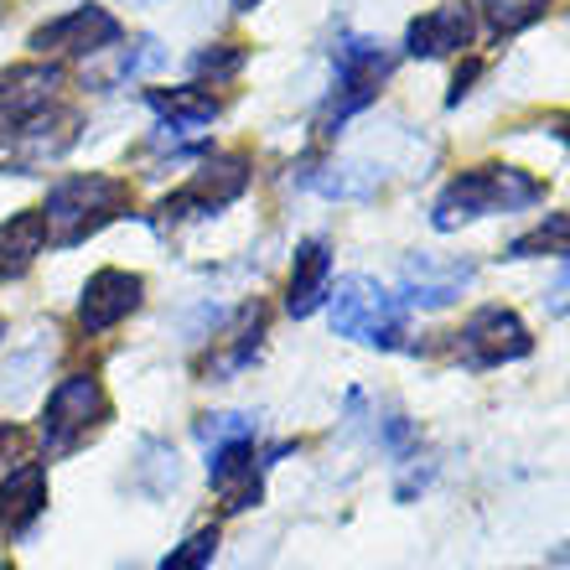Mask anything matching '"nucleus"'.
Listing matches in <instances>:
<instances>
[{"instance_id": "f257e3e1", "label": "nucleus", "mask_w": 570, "mask_h": 570, "mask_svg": "<svg viewBox=\"0 0 570 570\" xmlns=\"http://www.w3.org/2000/svg\"><path fill=\"white\" fill-rule=\"evenodd\" d=\"M544 203V181L524 166L509 161H488V166H466L435 193L431 203V228L435 234H456L462 224L478 218H498V213H524Z\"/></svg>"}, {"instance_id": "f03ea898", "label": "nucleus", "mask_w": 570, "mask_h": 570, "mask_svg": "<svg viewBox=\"0 0 570 570\" xmlns=\"http://www.w3.org/2000/svg\"><path fill=\"white\" fill-rule=\"evenodd\" d=\"M130 213V181L105 177V171H89V177H62L52 181V193L42 203L47 218V244L58 249H73V244L94 239L105 224Z\"/></svg>"}, {"instance_id": "7ed1b4c3", "label": "nucleus", "mask_w": 570, "mask_h": 570, "mask_svg": "<svg viewBox=\"0 0 570 570\" xmlns=\"http://www.w3.org/2000/svg\"><path fill=\"white\" fill-rule=\"evenodd\" d=\"M332 301V327L337 337L358 347H379V353H400L410 347V306L400 301V291L379 285L374 275H343L337 291H327Z\"/></svg>"}, {"instance_id": "20e7f679", "label": "nucleus", "mask_w": 570, "mask_h": 570, "mask_svg": "<svg viewBox=\"0 0 570 570\" xmlns=\"http://www.w3.org/2000/svg\"><path fill=\"white\" fill-rule=\"evenodd\" d=\"M394 78V52L374 37H337L332 47V94L322 105V136H337L353 115L374 105Z\"/></svg>"}, {"instance_id": "39448f33", "label": "nucleus", "mask_w": 570, "mask_h": 570, "mask_svg": "<svg viewBox=\"0 0 570 570\" xmlns=\"http://www.w3.org/2000/svg\"><path fill=\"white\" fill-rule=\"evenodd\" d=\"M529 353H534V332L513 306H478L462 322V332H451V358L472 368V374H488V368H503V363H524Z\"/></svg>"}, {"instance_id": "423d86ee", "label": "nucleus", "mask_w": 570, "mask_h": 570, "mask_svg": "<svg viewBox=\"0 0 570 570\" xmlns=\"http://www.w3.org/2000/svg\"><path fill=\"white\" fill-rule=\"evenodd\" d=\"M109 421V394L105 384L94 374H68L58 390L47 394V410H42V446L47 456H68L78 451L83 441L105 431Z\"/></svg>"}, {"instance_id": "0eeeda50", "label": "nucleus", "mask_w": 570, "mask_h": 570, "mask_svg": "<svg viewBox=\"0 0 570 570\" xmlns=\"http://www.w3.org/2000/svg\"><path fill=\"white\" fill-rule=\"evenodd\" d=\"M244 187H249V156H239V150L213 156L187 187H177V193L156 208V224L177 228V224H187V218H208V213L228 208L234 197H244Z\"/></svg>"}, {"instance_id": "6e6552de", "label": "nucleus", "mask_w": 570, "mask_h": 570, "mask_svg": "<svg viewBox=\"0 0 570 570\" xmlns=\"http://www.w3.org/2000/svg\"><path fill=\"white\" fill-rule=\"evenodd\" d=\"M291 446L275 451H255V435L244 441H224V446H208V482L224 513H249L259 509L265 498V466H275V456H285Z\"/></svg>"}, {"instance_id": "1a4fd4ad", "label": "nucleus", "mask_w": 570, "mask_h": 570, "mask_svg": "<svg viewBox=\"0 0 570 570\" xmlns=\"http://www.w3.org/2000/svg\"><path fill=\"white\" fill-rule=\"evenodd\" d=\"M125 42V27L105 6H73L68 16H52L47 27L31 31V52L37 58H99L109 47Z\"/></svg>"}, {"instance_id": "9d476101", "label": "nucleus", "mask_w": 570, "mask_h": 570, "mask_svg": "<svg viewBox=\"0 0 570 570\" xmlns=\"http://www.w3.org/2000/svg\"><path fill=\"white\" fill-rule=\"evenodd\" d=\"M78 125H83V115L78 109H58V105L31 115L27 125H16L11 136H6L11 171H31V166H47V161H58V156H68L78 140Z\"/></svg>"}, {"instance_id": "9b49d317", "label": "nucleus", "mask_w": 570, "mask_h": 570, "mask_svg": "<svg viewBox=\"0 0 570 570\" xmlns=\"http://www.w3.org/2000/svg\"><path fill=\"white\" fill-rule=\"evenodd\" d=\"M62 94V68L58 62H16L0 73V136H11L16 125H27L31 115L58 105Z\"/></svg>"}, {"instance_id": "f8f14e48", "label": "nucleus", "mask_w": 570, "mask_h": 570, "mask_svg": "<svg viewBox=\"0 0 570 570\" xmlns=\"http://www.w3.org/2000/svg\"><path fill=\"white\" fill-rule=\"evenodd\" d=\"M478 42V6L472 0H446L435 11L415 16L405 31V52L410 58H451V52H466Z\"/></svg>"}, {"instance_id": "ddd939ff", "label": "nucleus", "mask_w": 570, "mask_h": 570, "mask_svg": "<svg viewBox=\"0 0 570 570\" xmlns=\"http://www.w3.org/2000/svg\"><path fill=\"white\" fill-rule=\"evenodd\" d=\"M472 265L466 259H405V271H400V301H405L410 312H441L451 301H462V291L472 285Z\"/></svg>"}, {"instance_id": "4468645a", "label": "nucleus", "mask_w": 570, "mask_h": 570, "mask_svg": "<svg viewBox=\"0 0 570 570\" xmlns=\"http://www.w3.org/2000/svg\"><path fill=\"white\" fill-rule=\"evenodd\" d=\"M140 296H146V281L130 271H94L89 285H83V301H78V327L89 332V337H99V332L120 327L125 316L140 306Z\"/></svg>"}, {"instance_id": "2eb2a0df", "label": "nucleus", "mask_w": 570, "mask_h": 570, "mask_svg": "<svg viewBox=\"0 0 570 570\" xmlns=\"http://www.w3.org/2000/svg\"><path fill=\"white\" fill-rule=\"evenodd\" d=\"M47 513V466L42 462H16L6 478H0V529L21 540L37 519Z\"/></svg>"}, {"instance_id": "dca6fc26", "label": "nucleus", "mask_w": 570, "mask_h": 570, "mask_svg": "<svg viewBox=\"0 0 570 570\" xmlns=\"http://www.w3.org/2000/svg\"><path fill=\"white\" fill-rule=\"evenodd\" d=\"M332 291V249L322 239H306L296 244V259H291V281H285V312L296 316H312Z\"/></svg>"}, {"instance_id": "f3484780", "label": "nucleus", "mask_w": 570, "mask_h": 570, "mask_svg": "<svg viewBox=\"0 0 570 570\" xmlns=\"http://www.w3.org/2000/svg\"><path fill=\"white\" fill-rule=\"evenodd\" d=\"M146 105L161 115V130H171V140L197 136L203 125H213L218 115H224V99L208 94V89H197V83H181V89H150Z\"/></svg>"}, {"instance_id": "a211bd4d", "label": "nucleus", "mask_w": 570, "mask_h": 570, "mask_svg": "<svg viewBox=\"0 0 570 570\" xmlns=\"http://www.w3.org/2000/svg\"><path fill=\"white\" fill-rule=\"evenodd\" d=\"M47 244V218L42 208L16 213L11 224H0V281H16V275L31 271V259L42 255Z\"/></svg>"}, {"instance_id": "6ab92c4d", "label": "nucleus", "mask_w": 570, "mask_h": 570, "mask_svg": "<svg viewBox=\"0 0 570 570\" xmlns=\"http://www.w3.org/2000/svg\"><path fill=\"white\" fill-rule=\"evenodd\" d=\"M306 187L322 197H374L379 187H384V177H379L368 161H332V166H322V171H312Z\"/></svg>"}, {"instance_id": "aec40b11", "label": "nucleus", "mask_w": 570, "mask_h": 570, "mask_svg": "<svg viewBox=\"0 0 570 570\" xmlns=\"http://www.w3.org/2000/svg\"><path fill=\"white\" fill-rule=\"evenodd\" d=\"M570 259V213H544L540 224L509 244V259Z\"/></svg>"}, {"instance_id": "412c9836", "label": "nucleus", "mask_w": 570, "mask_h": 570, "mask_svg": "<svg viewBox=\"0 0 570 570\" xmlns=\"http://www.w3.org/2000/svg\"><path fill=\"white\" fill-rule=\"evenodd\" d=\"M228 337H234V347H228L224 358H213V363H208V374H213V379L239 374L244 363H255L259 337H265V306H244V312H239V327L228 332Z\"/></svg>"}, {"instance_id": "4be33fe9", "label": "nucleus", "mask_w": 570, "mask_h": 570, "mask_svg": "<svg viewBox=\"0 0 570 570\" xmlns=\"http://www.w3.org/2000/svg\"><path fill=\"white\" fill-rule=\"evenodd\" d=\"M478 11L498 37H513V31L534 27V21L550 11V0H478Z\"/></svg>"}, {"instance_id": "5701e85b", "label": "nucleus", "mask_w": 570, "mask_h": 570, "mask_svg": "<svg viewBox=\"0 0 570 570\" xmlns=\"http://www.w3.org/2000/svg\"><path fill=\"white\" fill-rule=\"evenodd\" d=\"M213 556H218V524H203L161 560V570H203Z\"/></svg>"}, {"instance_id": "b1692460", "label": "nucleus", "mask_w": 570, "mask_h": 570, "mask_svg": "<svg viewBox=\"0 0 570 570\" xmlns=\"http://www.w3.org/2000/svg\"><path fill=\"white\" fill-rule=\"evenodd\" d=\"M249 62V47L244 42H218V47H203L193 58V73L197 78H213V83H224V78H234Z\"/></svg>"}, {"instance_id": "393cba45", "label": "nucleus", "mask_w": 570, "mask_h": 570, "mask_svg": "<svg viewBox=\"0 0 570 570\" xmlns=\"http://www.w3.org/2000/svg\"><path fill=\"white\" fill-rule=\"evenodd\" d=\"M197 435H203V446H224V441H244V435H255V421L249 415H203L197 421Z\"/></svg>"}, {"instance_id": "a878e982", "label": "nucleus", "mask_w": 570, "mask_h": 570, "mask_svg": "<svg viewBox=\"0 0 570 570\" xmlns=\"http://www.w3.org/2000/svg\"><path fill=\"white\" fill-rule=\"evenodd\" d=\"M16 462H27V435L0 421V478H6Z\"/></svg>"}, {"instance_id": "bb28decb", "label": "nucleus", "mask_w": 570, "mask_h": 570, "mask_svg": "<svg viewBox=\"0 0 570 570\" xmlns=\"http://www.w3.org/2000/svg\"><path fill=\"white\" fill-rule=\"evenodd\" d=\"M482 73V62H466V68H456V78H451V94H446V105H462V94L472 89V78Z\"/></svg>"}, {"instance_id": "cd10ccee", "label": "nucleus", "mask_w": 570, "mask_h": 570, "mask_svg": "<svg viewBox=\"0 0 570 570\" xmlns=\"http://www.w3.org/2000/svg\"><path fill=\"white\" fill-rule=\"evenodd\" d=\"M550 136L570 146V109H566V115H550Z\"/></svg>"}, {"instance_id": "c85d7f7f", "label": "nucleus", "mask_w": 570, "mask_h": 570, "mask_svg": "<svg viewBox=\"0 0 570 570\" xmlns=\"http://www.w3.org/2000/svg\"><path fill=\"white\" fill-rule=\"evenodd\" d=\"M259 0H234V11H255Z\"/></svg>"}, {"instance_id": "c756f323", "label": "nucleus", "mask_w": 570, "mask_h": 570, "mask_svg": "<svg viewBox=\"0 0 570 570\" xmlns=\"http://www.w3.org/2000/svg\"><path fill=\"white\" fill-rule=\"evenodd\" d=\"M0 337H6V322H0Z\"/></svg>"}, {"instance_id": "7c9ffc66", "label": "nucleus", "mask_w": 570, "mask_h": 570, "mask_svg": "<svg viewBox=\"0 0 570 570\" xmlns=\"http://www.w3.org/2000/svg\"><path fill=\"white\" fill-rule=\"evenodd\" d=\"M6 570H11V566H6Z\"/></svg>"}]
</instances>
